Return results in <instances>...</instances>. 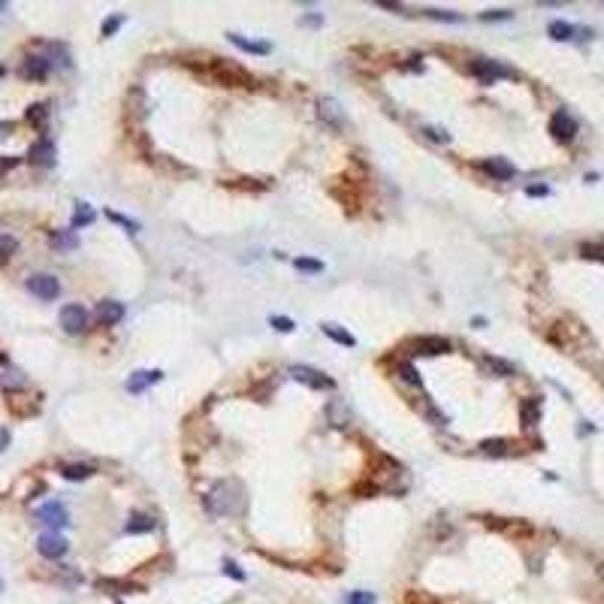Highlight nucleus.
Instances as JSON below:
<instances>
[{"instance_id": "0eeeda50", "label": "nucleus", "mask_w": 604, "mask_h": 604, "mask_svg": "<svg viewBox=\"0 0 604 604\" xmlns=\"http://www.w3.org/2000/svg\"><path fill=\"white\" fill-rule=\"evenodd\" d=\"M36 550L45 556V559H60V556L70 550V544H67V538L64 535H58V532H45L40 541H36Z\"/></svg>"}, {"instance_id": "79ce46f5", "label": "nucleus", "mask_w": 604, "mask_h": 604, "mask_svg": "<svg viewBox=\"0 0 604 604\" xmlns=\"http://www.w3.org/2000/svg\"><path fill=\"white\" fill-rule=\"evenodd\" d=\"M6 445H10V432H6L3 426H0V450H3Z\"/></svg>"}, {"instance_id": "c03bdc74", "label": "nucleus", "mask_w": 604, "mask_h": 604, "mask_svg": "<svg viewBox=\"0 0 604 604\" xmlns=\"http://www.w3.org/2000/svg\"><path fill=\"white\" fill-rule=\"evenodd\" d=\"M3 73H6V70H3V64H0V76H3Z\"/></svg>"}, {"instance_id": "4468645a", "label": "nucleus", "mask_w": 604, "mask_h": 604, "mask_svg": "<svg viewBox=\"0 0 604 604\" xmlns=\"http://www.w3.org/2000/svg\"><path fill=\"white\" fill-rule=\"evenodd\" d=\"M317 115H320V121H326V124L335 127V130L342 127V112H339V103H335L333 97H320L317 100Z\"/></svg>"}, {"instance_id": "bb28decb", "label": "nucleus", "mask_w": 604, "mask_h": 604, "mask_svg": "<svg viewBox=\"0 0 604 604\" xmlns=\"http://www.w3.org/2000/svg\"><path fill=\"white\" fill-rule=\"evenodd\" d=\"M45 118H49V106L34 103V106L27 109V121H30L34 127H43V124H45Z\"/></svg>"}, {"instance_id": "4be33fe9", "label": "nucleus", "mask_w": 604, "mask_h": 604, "mask_svg": "<svg viewBox=\"0 0 604 604\" xmlns=\"http://www.w3.org/2000/svg\"><path fill=\"white\" fill-rule=\"evenodd\" d=\"M320 330H324L326 335H330L333 342H339V345H345V348H354V345H357V339H354V335H350L348 330H339V326H335V324H324V326H320Z\"/></svg>"}, {"instance_id": "f03ea898", "label": "nucleus", "mask_w": 604, "mask_h": 604, "mask_svg": "<svg viewBox=\"0 0 604 604\" xmlns=\"http://www.w3.org/2000/svg\"><path fill=\"white\" fill-rule=\"evenodd\" d=\"M212 79L221 82V85H233V88H248L251 82V73H245L242 67L236 64H227V60H212Z\"/></svg>"}, {"instance_id": "aec40b11", "label": "nucleus", "mask_w": 604, "mask_h": 604, "mask_svg": "<svg viewBox=\"0 0 604 604\" xmlns=\"http://www.w3.org/2000/svg\"><path fill=\"white\" fill-rule=\"evenodd\" d=\"M21 76H25V79H45V76H49V60L45 58H27L25 67H21Z\"/></svg>"}, {"instance_id": "9d476101", "label": "nucleus", "mask_w": 604, "mask_h": 604, "mask_svg": "<svg viewBox=\"0 0 604 604\" xmlns=\"http://www.w3.org/2000/svg\"><path fill=\"white\" fill-rule=\"evenodd\" d=\"M411 345L417 348V354H429V357H435V354H447L450 350V342L447 339H441V335H417Z\"/></svg>"}, {"instance_id": "b1692460", "label": "nucleus", "mask_w": 604, "mask_h": 604, "mask_svg": "<svg viewBox=\"0 0 604 604\" xmlns=\"http://www.w3.org/2000/svg\"><path fill=\"white\" fill-rule=\"evenodd\" d=\"M60 475H64L67 480H85V478L94 475V469H91V465H64Z\"/></svg>"}, {"instance_id": "2eb2a0df", "label": "nucleus", "mask_w": 604, "mask_h": 604, "mask_svg": "<svg viewBox=\"0 0 604 604\" xmlns=\"http://www.w3.org/2000/svg\"><path fill=\"white\" fill-rule=\"evenodd\" d=\"M160 378H164L160 372H145V369H142V372H133V374L127 378V393H142L145 387L157 384Z\"/></svg>"}, {"instance_id": "dca6fc26", "label": "nucleus", "mask_w": 604, "mask_h": 604, "mask_svg": "<svg viewBox=\"0 0 604 604\" xmlns=\"http://www.w3.org/2000/svg\"><path fill=\"white\" fill-rule=\"evenodd\" d=\"M484 170L493 175V179H499V181H508V179H514V166L508 164V160H502V157H489V160H484Z\"/></svg>"}, {"instance_id": "f704fd0d", "label": "nucleus", "mask_w": 604, "mask_h": 604, "mask_svg": "<svg viewBox=\"0 0 604 604\" xmlns=\"http://www.w3.org/2000/svg\"><path fill=\"white\" fill-rule=\"evenodd\" d=\"M429 19H441V21H462L456 12H447V10H426Z\"/></svg>"}, {"instance_id": "473e14b6", "label": "nucleus", "mask_w": 604, "mask_h": 604, "mask_svg": "<svg viewBox=\"0 0 604 604\" xmlns=\"http://www.w3.org/2000/svg\"><path fill=\"white\" fill-rule=\"evenodd\" d=\"M269 324H272V326H275V330H278V333H290V330H293V326H296V324H293V320H290V317H278V315H275V317H269Z\"/></svg>"}, {"instance_id": "20e7f679", "label": "nucleus", "mask_w": 604, "mask_h": 604, "mask_svg": "<svg viewBox=\"0 0 604 604\" xmlns=\"http://www.w3.org/2000/svg\"><path fill=\"white\" fill-rule=\"evenodd\" d=\"M27 290L36 296V300H55V296L60 293V281L55 278V275H45V272H40V275H30L27 278Z\"/></svg>"}, {"instance_id": "49530a36", "label": "nucleus", "mask_w": 604, "mask_h": 604, "mask_svg": "<svg viewBox=\"0 0 604 604\" xmlns=\"http://www.w3.org/2000/svg\"><path fill=\"white\" fill-rule=\"evenodd\" d=\"M0 590H3V583H0Z\"/></svg>"}, {"instance_id": "6ab92c4d", "label": "nucleus", "mask_w": 604, "mask_h": 604, "mask_svg": "<svg viewBox=\"0 0 604 604\" xmlns=\"http://www.w3.org/2000/svg\"><path fill=\"white\" fill-rule=\"evenodd\" d=\"M227 36H230V43H233V45H239L242 52H251V55H269V52H272V45H269V43L245 40V36H239V34H227Z\"/></svg>"}, {"instance_id": "6e6552de", "label": "nucleus", "mask_w": 604, "mask_h": 604, "mask_svg": "<svg viewBox=\"0 0 604 604\" xmlns=\"http://www.w3.org/2000/svg\"><path fill=\"white\" fill-rule=\"evenodd\" d=\"M290 374H293L296 381H302V384H309L311 390H333V378H326V374H320L317 369H311V366H293L290 369Z\"/></svg>"}, {"instance_id": "f257e3e1", "label": "nucleus", "mask_w": 604, "mask_h": 604, "mask_svg": "<svg viewBox=\"0 0 604 604\" xmlns=\"http://www.w3.org/2000/svg\"><path fill=\"white\" fill-rule=\"evenodd\" d=\"M245 504V495H242V486L236 480H224V484L212 486V493L205 495V508L218 517H230V514H239Z\"/></svg>"}, {"instance_id": "ddd939ff", "label": "nucleus", "mask_w": 604, "mask_h": 604, "mask_svg": "<svg viewBox=\"0 0 604 604\" xmlns=\"http://www.w3.org/2000/svg\"><path fill=\"white\" fill-rule=\"evenodd\" d=\"M27 157H30V164H36V166H52L55 164V145H52L49 139L34 142L30 145V151H27Z\"/></svg>"}, {"instance_id": "a18cd8bd", "label": "nucleus", "mask_w": 604, "mask_h": 604, "mask_svg": "<svg viewBox=\"0 0 604 604\" xmlns=\"http://www.w3.org/2000/svg\"><path fill=\"white\" fill-rule=\"evenodd\" d=\"M0 10H3V3H0Z\"/></svg>"}, {"instance_id": "39448f33", "label": "nucleus", "mask_w": 604, "mask_h": 604, "mask_svg": "<svg viewBox=\"0 0 604 604\" xmlns=\"http://www.w3.org/2000/svg\"><path fill=\"white\" fill-rule=\"evenodd\" d=\"M36 519H40L43 526H49V532L64 529V526L70 523V517H67V508H64L60 502H45L43 508H36Z\"/></svg>"}, {"instance_id": "4c0bfd02", "label": "nucleus", "mask_w": 604, "mask_h": 604, "mask_svg": "<svg viewBox=\"0 0 604 604\" xmlns=\"http://www.w3.org/2000/svg\"><path fill=\"white\" fill-rule=\"evenodd\" d=\"M484 21H499V19H511V10H493V12H484L480 15Z\"/></svg>"}, {"instance_id": "5701e85b", "label": "nucleus", "mask_w": 604, "mask_h": 604, "mask_svg": "<svg viewBox=\"0 0 604 604\" xmlns=\"http://www.w3.org/2000/svg\"><path fill=\"white\" fill-rule=\"evenodd\" d=\"M91 221H94V209H91L88 203H79V205H76V215H73V230H79V227H88Z\"/></svg>"}, {"instance_id": "412c9836", "label": "nucleus", "mask_w": 604, "mask_h": 604, "mask_svg": "<svg viewBox=\"0 0 604 604\" xmlns=\"http://www.w3.org/2000/svg\"><path fill=\"white\" fill-rule=\"evenodd\" d=\"M547 34L553 36V40H559V43H565V40H571V36L577 34L574 30V25H568V21H562V19H556V21H550V27H547Z\"/></svg>"}, {"instance_id": "72a5a7b5", "label": "nucleus", "mask_w": 604, "mask_h": 604, "mask_svg": "<svg viewBox=\"0 0 604 604\" xmlns=\"http://www.w3.org/2000/svg\"><path fill=\"white\" fill-rule=\"evenodd\" d=\"M15 248H19V242L12 236H0V257H10Z\"/></svg>"}, {"instance_id": "7ed1b4c3", "label": "nucleus", "mask_w": 604, "mask_h": 604, "mask_svg": "<svg viewBox=\"0 0 604 604\" xmlns=\"http://www.w3.org/2000/svg\"><path fill=\"white\" fill-rule=\"evenodd\" d=\"M469 73L475 76V79L484 82V85H493V82L514 76V73L508 70V67H502L499 60H486V58H475V60H471V64H469Z\"/></svg>"}, {"instance_id": "423d86ee", "label": "nucleus", "mask_w": 604, "mask_h": 604, "mask_svg": "<svg viewBox=\"0 0 604 604\" xmlns=\"http://www.w3.org/2000/svg\"><path fill=\"white\" fill-rule=\"evenodd\" d=\"M550 133H553L559 142H571L577 136V121L571 118L568 109H556L553 112V118H550Z\"/></svg>"}, {"instance_id": "ea45409f", "label": "nucleus", "mask_w": 604, "mask_h": 604, "mask_svg": "<svg viewBox=\"0 0 604 604\" xmlns=\"http://www.w3.org/2000/svg\"><path fill=\"white\" fill-rule=\"evenodd\" d=\"M52 242H58V245H67V248H70V245H76V239H73V236H52Z\"/></svg>"}, {"instance_id": "9b49d317", "label": "nucleus", "mask_w": 604, "mask_h": 604, "mask_svg": "<svg viewBox=\"0 0 604 604\" xmlns=\"http://www.w3.org/2000/svg\"><path fill=\"white\" fill-rule=\"evenodd\" d=\"M121 317H124V305H121L118 300H103V302H97V320H100L103 326H115Z\"/></svg>"}, {"instance_id": "e433bc0d", "label": "nucleus", "mask_w": 604, "mask_h": 604, "mask_svg": "<svg viewBox=\"0 0 604 604\" xmlns=\"http://www.w3.org/2000/svg\"><path fill=\"white\" fill-rule=\"evenodd\" d=\"M221 568H224V574H230L233 580H245V574L239 571V565H236L233 559H224V565H221Z\"/></svg>"}, {"instance_id": "1a4fd4ad", "label": "nucleus", "mask_w": 604, "mask_h": 604, "mask_svg": "<svg viewBox=\"0 0 604 604\" xmlns=\"http://www.w3.org/2000/svg\"><path fill=\"white\" fill-rule=\"evenodd\" d=\"M60 326H64V333H82L88 326V311L82 305H64L60 309Z\"/></svg>"}, {"instance_id": "c756f323", "label": "nucleus", "mask_w": 604, "mask_h": 604, "mask_svg": "<svg viewBox=\"0 0 604 604\" xmlns=\"http://www.w3.org/2000/svg\"><path fill=\"white\" fill-rule=\"evenodd\" d=\"M345 604H374V595H372V592H366V590H357V592H350V595H348Z\"/></svg>"}, {"instance_id": "a211bd4d", "label": "nucleus", "mask_w": 604, "mask_h": 604, "mask_svg": "<svg viewBox=\"0 0 604 604\" xmlns=\"http://www.w3.org/2000/svg\"><path fill=\"white\" fill-rule=\"evenodd\" d=\"M155 517H148V514H133L124 523V532L127 535H145V532H155Z\"/></svg>"}, {"instance_id": "7c9ffc66", "label": "nucleus", "mask_w": 604, "mask_h": 604, "mask_svg": "<svg viewBox=\"0 0 604 604\" xmlns=\"http://www.w3.org/2000/svg\"><path fill=\"white\" fill-rule=\"evenodd\" d=\"M296 269H302V272H320V269H324V263H320V260H309V257H296Z\"/></svg>"}, {"instance_id": "cd10ccee", "label": "nucleus", "mask_w": 604, "mask_h": 604, "mask_svg": "<svg viewBox=\"0 0 604 604\" xmlns=\"http://www.w3.org/2000/svg\"><path fill=\"white\" fill-rule=\"evenodd\" d=\"M396 372H399L402 381H408V384H417V387H420V374H417V369H414L411 363H399V366H396Z\"/></svg>"}, {"instance_id": "58836bf2", "label": "nucleus", "mask_w": 604, "mask_h": 604, "mask_svg": "<svg viewBox=\"0 0 604 604\" xmlns=\"http://www.w3.org/2000/svg\"><path fill=\"white\" fill-rule=\"evenodd\" d=\"M526 194H529V197H547L550 190L544 185H532V188H526Z\"/></svg>"}, {"instance_id": "37998d69", "label": "nucleus", "mask_w": 604, "mask_h": 604, "mask_svg": "<svg viewBox=\"0 0 604 604\" xmlns=\"http://www.w3.org/2000/svg\"><path fill=\"white\" fill-rule=\"evenodd\" d=\"M6 130H12L10 121H6V124H0V136H6Z\"/></svg>"}, {"instance_id": "a878e982", "label": "nucleus", "mask_w": 604, "mask_h": 604, "mask_svg": "<svg viewBox=\"0 0 604 604\" xmlns=\"http://www.w3.org/2000/svg\"><path fill=\"white\" fill-rule=\"evenodd\" d=\"M508 447H511V441H504V438H493V441H484V445H480V450L489 456H504Z\"/></svg>"}, {"instance_id": "2f4dec72", "label": "nucleus", "mask_w": 604, "mask_h": 604, "mask_svg": "<svg viewBox=\"0 0 604 604\" xmlns=\"http://www.w3.org/2000/svg\"><path fill=\"white\" fill-rule=\"evenodd\" d=\"M109 221H115V224H121V227H127L130 233H139V224H136L133 218H124V215H118V212H109Z\"/></svg>"}, {"instance_id": "c9c22d12", "label": "nucleus", "mask_w": 604, "mask_h": 604, "mask_svg": "<svg viewBox=\"0 0 604 604\" xmlns=\"http://www.w3.org/2000/svg\"><path fill=\"white\" fill-rule=\"evenodd\" d=\"M121 21H124V15H112V19H106V25H103V36H112L115 30L121 27Z\"/></svg>"}, {"instance_id": "f8f14e48", "label": "nucleus", "mask_w": 604, "mask_h": 604, "mask_svg": "<svg viewBox=\"0 0 604 604\" xmlns=\"http://www.w3.org/2000/svg\"><path fill=\"white\" fill-rule=\"evenodd\" d=\"M25 384H27L25 372L15 369L12 363H3V360H0V387H3V390H21Z\"/></svg>"}, {"instance_id": "c85d7f7f", "label": "nucleus", "mask_w": 604, "mask_h": 604, "mask_svg": "<svg viewBox=\"0 0 604 604\" xmlns=\"http://www.w3.org/2000/svg\"><path fill=\"white\" fill-rule=\"evenodd\" d=\"M580 254L590 257V260H604V245H592V242H586V245H580Z\"/></svg>"}, {"instance_id": "a19ab883", "label": "nucleus", "mask_w": 604, "mask_h": 604, "mask_svg": "<svg viewBox=\"0 0 604 604\" xmlns=\"http://www.w3.org/2000/svg\"><path fill=\"white\" fill-rule=\"evenodd\" d=\"M15 164H19V157H6V160H0V172H3V170H12Z\"/></svg>"}, {"instance_id": "393cba45", "label": "nucleus", "mask_w": 604, "mask_h": 604, "mask_svg": "<svg viewBox=\"0 0 604 604\" xmlns=\"http://www.w3.org/2000/svg\"><path fill=\"white\" fill-rule=\"evenodd\" d=\"M484 366H486L489 372H495V374H499V378H508V374H514V366H511V363H504V360H499V357H486Z\"/></svg>"}, {"instance_id": "f3484780", "label": "nucleus", "mask_w": 604, "mask_h": 604, "mask_svg": "<svg viewBox=\"0 0 604 604\" xmlns=\"http://www.w3.org/2000/svg\"><path fill=\"white\" fill-rule=\"evenodd\" d=\"M538 417H541L538 399H523L519 402V423H523V429H532V426L538 423Z\"/></svg>"}]
</instances>
